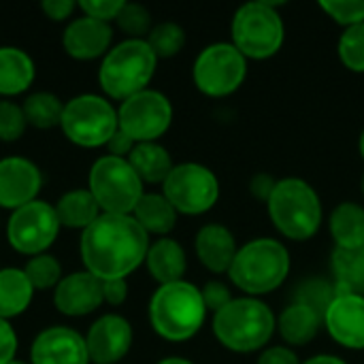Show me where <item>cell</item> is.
<instances>
[{"instance_id": "30", "label": "cell", "mask_w": 364, "mask_h": 364, "mask_svg": "<svg viewBox=\"0 0 364 364\" xmlns=\"http://www.w3.org/2000/svg\"><path fill=\"white\" fill-rule=\"evenodd\" d=\"M21 109H23L26 122L30 126H34L38 130H47V128L60 126L62 113H64V102L55 94L36 92L23 100Z\"/></svg>"}, {"instance_id": "13", "label": "cell", "mask_w": 364, "mask_h": 364, "mask_svg": "<svg viewBox=\"0 0 364 364\" xmlns=\"http://www.w3.org/2000/svg\"><path fill=\"white\" fill-rule=\"evenodd\" d=\"M60 220L55 207L32 200L15 209L6 224V239L11 247L26 256H41L51 247L60 232Z\"/></svg>"}, {"instance_id": "15", "label": "cell", "mask_w": 364, "mask_h": 364, "mask_svg": "<svg viewBox=\"0 0 364 364\" xmlns=\"http://www.w3.org/2000/svg\"><path fill=\"white\" fill-rule=\"evenodd\" d=\"M43 177L34 162L13 156L0 160V207L19 209L32 200L41 190Z\"/></svg>"}, {"instance_id": "46", "label": "cell", "mask_w": 364, "mask_h": 364, "mask_svg": "<svg viewBox=\"0 0 364 364\" xmlns=\"http://www.w3.org/2000/svg\"><path fill=\"white\" fill-rule=\"evenodd\" d=\"M303 364H348L346 360L337 358V356H331V354H320V356H314L309 358L307 363Z\"/></svg>"}, {"instance_id": "39", "label": "cell", "mask_w": 364, "mask_h": 364, "mask_svg": "<svg viewBox=\"0 0 364 364\" xmlns=\"http://www.w3.org/2000/svg\"><path fill=\"white\" fill-rule=\"evenodd\" d=\"M200 294H203V303H205L207 311H211L213 316L218 311H222L232 301L230 288L222 282H207L205 288L200 290Z\"/></svg>"}, {"instance_id": "7", "label": "cell", "mask_w": 364, "mask_h": 364, "mask_svg": "<svg viewBox=\"0 0 364 364\" xmlns=\"http://www.w3.org/2000/svg\"><path fill=\"white\" fill-rule=\"evenodd\" d=\"M232 45L245 60H269L286 41V26L273 2H247L232 17Z\"/></svg>"}, {"instance_id": "11", "label": "cell", "mask_w": 364, "mask_h": 364, "mask_svg": "<svg viewBox=\"0 0 364 364\" xmlns=\"http://www.w3.org/2000/svg\"><path fill=\"white\" fill-rule=\"evenodd\" d=\"M162 194L183 215H203L211 211L220 198V181L211 168L198 162L175 164L166 181L162 183Z\"/></svg>"}, {"instance_id": "16", "label": "cell", "mask_w": 364, "mask_h": 364, "mask_svg": "<svg viewBox=\"0 0 364 364\" xmlns=\"http://www.w3.org/2000/svg\"><path fill=\"white\" fill-rule=\"evenodd\" d=\"M328 335L348 350H364V296L337 294L324 314Z\"/></svg>"}, {"instance_id": "29", "label": "cell", "mask_w": 364, "mask_h": 364, "mask_svg": "<svg viewBox=\"0 0 364 364\" xmlns=\"http://www.w3.org/2000/svg\"><path fill=\"white\" fill-rule=\"evenodd\" d=\"M55 213L62 226L85 230L100 215V207L90 190H70L60 196Z\"/></svg>"}, {"instance_id": "24", "label": "cell", "mask_w": 364, "mask_h": 364, "mask_svg": "<svg viewBox=\"0 0 364 364\" xmlns=\"http://www.w3.org/2000/svg\"><path fill=\"white\" fill-rule=\"evenodd\" d=\"M128 162L143 183H164L175 166L171 154L158 143H136Z\"/></svg>"}, {"instance_id": "42", "label": "cell", "mask_w": 364, "mask_h": 364, "mask_svg": "<svg viewBox=\"0 0 364 364\" xmlns=\"http://www.w3.org/2000/svg\"><path fill=\"white\" fill-rule=\"evenodd\" d=\"M256 364H303L299 360L296 352L292 348H286V346H275V348H269L260 354L258 363Z\"/></svg>"}, {"instance_id": "21", "label": "cell", "mask_w": 364, "mask_h": 364, "mask_svg": "<svg viewBox=\"0 0 364 364\" xmlns=\"http://www.w3.org/2000/svg\"><path fill=\"white\" fill-rule=\"evenodd\" d=\"M145 264H147L149 275L160 286L183 282V275L188 269L186 252L175 239H158L156 243H151Z\"/></svg>"}, {"instance_id": "25", "label": "cell", "mask_w": 364, "mask_h": 364, "mask_svg": "<svg viewBox=\"0 0 364 364\" xmlns=\"http://www.w3.org/2000/svg\"><path fill=\"white\" fill-rule=\"evenodd\" d=\"M132 218L147 235L164 237L177 226V211L164 194H143L136 203Z\"/></svg>"}, {"instance_id": "14", "label": "cell", "mask_w": 364, "mask_h": 364, "mask_svg": "<svg viewBox=\"0 0 364 364\" xmlns=\"http://www.w3.org/2000/svg\"><path fill=\"white\" fill-rule=\"evenodd\" d=\"M85 346L90 363L117 364L132 348V326L126 318L107 314L92 324Z\"/></svg>"}, {"instance_id": "6", "label": "cell", "mask_w": 364, "mask_h": 364, "mask_svg": "<svg viewBox=\"0 0 364 364\" xmlns=\"http://www.w3.org/2000/svg\"><path fill=\"white\" fill-rule=\"evenodd\" d=\"M158 58L145 38H126L109 49L100 64V85L107 96L115 100H128L130 96L147 90L154 79Z\"/></svg>"}, {"instance_id": "44", "label": "cell", "mask_w": 364, "mask_h": 364, "mask_svg": "<svg viewBox=\"0 0 364 364\" xmlns=\"http://www.w3.org/2000/svg\"><path fill=\"white\" fill-rule=\"evenodd\" d=\"M77 6H79V2H75V0H43V4H41L43 13L53 21H62V19L70 17Z\"/></svg>"}, {"instance_id": "48", "label": "cell", "mask_w": 364, "mask_h": 364, "mask_svg": "<svg viewBox=\"0 0 364 364\" xmlns=\"http://www.w3.org/2000/svg\"><path fill=\"white\" fill-rule=\"evenodd\" d=\"M358 151H360V156H363L364 160V130L360 132V139H358Z\"/></svg>"}, {"instance_id": "36", "label": "cell", "mask_w": 364, "mask_h": 364, "mask_svg": "<svg viewBox=\"0 0 364 364\" xmlns=\"http://www.w3.org/2000/svg\"><path fill=\"white\" fill-rule=\"evenodd\" d=\"M320 9L343 28L364 23V0H324Z\"/></svg>"}, {"instance_id": "18", "label": "cell", "mask_w": 364, "mask_h": 364, "mask_svg": "<svg viewBox=\"0 0 364 364\" xmlns=\"http://www.w3.org/2000/svg\"><path fill=\"white\" fill-rule=\"evenodd\" d=\"M102 301V282L92 273H73L64 277L53 292V305L60 314L79 318L96 311Z\"/></svg>"}, {"instance_id": "17", "label": "cell", "mask_w": 364, "mask_h": 364, "mask_svg": "<svg viewBox=\"0 0 364 364\" xmlns=\"http://www.w3.org/2000/svg\"><path fill=\"white\" fill-rule=\"evenodd\" d=\"M32 364H90L85 339L64 326L43 331L30 350Z\"/></svg>"}, {"instance_id": "49", "label": "cell", "mask_w": 364, "mask_h": 364, "mask_svg": "<svg viewBox=\"0 0 364 364\" xmlns=\"http://www.w3.org/2000/svg\"><path fill=\"white\" fill-rule=\"evenodd\" d=\"M9 364H26V363H19V360H11Z\"/></svg>"}, {"instance_id": "50", "label": "cell", "mask_w": 364, "mask_h": 364, "mask_svg": "<svg viewBox=\"0 0 364 364\" xmlns=\"http://www.w3.org/2000/svg\"><path fill=\"white\" fill-rule=\"evenodd\" d=\"M360 186H363V196H364V175H363V183H360Z\"/></svg>"}, {"instance_id": "27", "label": "cell", "mask_w": 364, "mask_h": 364, "mask_svg": "<svg viewBox=\"0 0 364 364\" xmlns=\"http://www.w3.org/2000/svg\"><path fill=\"white\" fill-rule=\"evenodd\" d=\"M331 235L335 247L354 250L364 245V207L358 203H341L331 213Z\"/></svg>"}, {"instance_id": "19", "label": "cell", "mask_w": 364, "mask_h": 364, "mask_svg": "<svg viewBox=\"0 0 364 364\" xmlns=\"http://www.w3.org/2000/svg\"><path fill=\"white\" fill-rule=\"evenodd\" d=\"M111 38L113 30L109 23L92 17H79L66 26L62 45L66 53L75 60H96L109 53Z\"/></svg>"}, {"instance_id": "2", "label": "cell", "mask_w": 364, "mask_h": 364, "mask_svg": "<svg viewBox=\"0 0 364 364\" xmlns=\"http://www.w3.org/2000/svg\"><path fill=\"white\" fill-rule=\"evenodd\" d=\"M277 331V318L267 303L254 296L232 299L213 316V335L230 352L252 354L262 350Z\"/></svg>"}, {"instance_id": "5", "label": "cell", "mask_w": 364, "mask_h": 364, "mask_svg": "<svg viewBox=\"0 0 364 364\" xmlns=\"http://www.w3.org/2000/svg\"><path fill=\"white\" fill-rule=\"evenodd\" d=\"M273 226L292 241H309L322 224V200L311 183L299 177L277 181L267 203Z\"/></svg>"}, {"instance_id": "1", "label": "cell", "mask_w": 364, "mask_h": 364, "mask_svg": "<svg viewBox=\"0 0 364 364\" xmlns=\"http://www.w3.org/2000/svg\"><path fill=\"white\" fill-rule=\"evenodd\" d=\"M81 260L85 271L105 279H126L139 269L149 252V235L132 215L100 213L83 230Z\"/></svg>"}, {"instance_id": "31", "label": "cell", "mask_w": 364, "mask_h": 364, "mask_svg": "<svg viewBox=\"0 0 364 364\" xmlns=\"http://www.w3.org/2000/svg\"><path fill=\"white\" fill-rule=\"evenodd\" d=\"M145 41H147V45L151 47V51L156 53L158 60H166V58L177 55L183 49L186 32L175 21H162V23L151 28V32L147 34Z\"/></svg>"}, {"instance_id": "8", "label": "cell", "mask_w": 364, "mask_h": 364, "mask_svg": "<svg viewBox=\"0 0 364 364\" xmlns=\"http://www.w3.org/2000/svg\"><path fill=\"white\" fill-rule=\"evenodd\" d=\"M90 192L102 213L115 215H132L136 203L145 194L143 181L130 162L115 156H102L92 164Z\"/></svg>"}, {"instance_id": "47", "label": "cell", "mask_w": 364, "mask_h": 364, "mask_svg": "<svg viewBox=\"0 0 364 364\" xmlns=\"http://www.w3.org/2000/svg\"><path fill=\"white\" fill-rule=\"evenodd\" d=\"M158 364H194V363H190V360H186V358H164V360H160Z\"/></svg>"}, {"instance_id": "20", "label": "cell", "mask_w": 364, "mask_h": 364, "mask_svg": "<svg viewBox=\"0 0 364 364\" xmlns=\"http://www.w3.org/2000/svg\"><path fill=\"white\" fill-rule=\"evenodd\" d=\"M194 247L200 264L211 273H228L239 252L235 235L222 224L203 226L196 235Z\"/></svg>"}, {"instance_id": "12", "label": "cell", "mask_w": 364, "mask_h": 364, "mask_svg": "<svg viewBox=\"0 0 364 364\" xmlns=\"http://www.w3.org/2000/svg\"><path fill=\"white\" fill-rule=\"evenodd\" d=\"M173 122L171 100L156 92L143 90L122 102L117 111V126L134 143H156Z\"/></svg>"}, {"instance_id": "34", "label": "cell", "mask_w": 364, "mask_h": 364, "mask_svg": "<svg viewBox=\"0 0 364 364\" xmlns=\"http://www.w3.org/2000/svg\"><path fill=\"white\" fill-rule=\"evenodd\" d=\"M337 53L348 70L364 73V23L343 30L339 36Z\"/></svg>"}, {"instance_id": "28", "label": "cell", "mask_w": 364, "mask_h": 364, "mask_svg": "<svg viewBox=\"0 0 364 364\" xmlns=\"http://www.w3.org/2000/svg\"><path fill=\"white\" fill-rule=\"evenodd\" d=\"M34 288L28 282L26 273L19 269L0 271V318L11 320L21 316L32 303Z\"/></svg>"}, {"instance_id": "45", "label": "cell", "mask_w": 364, "mask_h": 364, "mask_svg": "<svg viewBox=\"0 0 364 364\" xmlns=\"http://www.w3.org/2000/svg\"><path fill=\"white\" fill-rule=\"evenodd\" d=\"M134 141L126 134V132H122L119 128H117V132L109 139V143H107V149H109V156H115V158H126L128 160V156L132 154V149H134Z\"/></svg>"}, {"instance_id": "4", "label": "cell", "mask_w": 364, "mask_h": 364, "mask_svg": "<svg viewBox=\"0 0 364 364\" xmlns=\"http://www.w3.org/2000/svg\"><path fill=\"white\" fill-rule=\"evenodd\" d=\"M290 273V254L275 239H254L239 247L228 271L230 282L247 296H264L277 290Z\"/></svg>"}, {"instance_id": "40", "label": "cell", "mask_w": 364, "mask_h": 364, "mask_svg": "<svg viewBox=\"0 0 364 364\" xmlns=\"http://www.w3.org/2000/svg\"><path fill=\"white\" fill-rule=\"evenodd\" d=\"M15 352H17V335L13 326L0 318V364L15 360Z\"/></svg>"}, {"instance_id": "41", "label": "cell", "mask_w": 364, "mask_h": 364, "mask_svg": "<svg viewBox=\"0 0 364 364\" xmlns=\"http://www.w3.org/2000/svg\"><path fill=\"white\" fill-rule=\"evenodd\" d=\"M128 299V284L126 279H105L102 282V301L113 305V307H119L124 305Z\"/></svg>"}, {"instance_id": "23", "label": "cell", "mask_w": 364, "mask_h": 364, "mask_svg": "<svg viewBox=\"0 0 364 364\" xmlns=\"http://www.w3.org/2000/svg\"><path fill=\"white\" fill-rule=\"evenodd\" d=\"M34 81L32 58L17 47H0V96L26 92Z\"/></svg>"}, {"instance_id": "35", "label": "cell", "mask_w": 364, "mask_h": 364, "mask_svg": "<svg viewBox=\"0 0 364 364\" xmlns=\"http://www.w3.org/2000/svg\"><path fill=\"white\" fill-rule=\"evenodd\" d=\"M115 21L119 26V30L126 32L130 38H143L145 34L151 32V13L143 4L124 2Z\"/></svg>"}, {"instance_id": "37", "label": "cell", "mask_w": 364, "mask_h": 364, "mask_svg": "<svg viewBox=\"0 0 364 364\" xmlns=\"http://www.w3.org/2000/svg\"><path fill=\"white\" fill-rule=\"evenodd\" d=\"M26 115L23 109L11 100H0V141L13 143L26 132Z\"/></svg>"}, {"instance_id": "10", "label": "cell", "mask_w": 364, "mask_h": 364, "mask_svg": "<svg viewBox=\"0 0 364 364\" xmlns=\"http://www.w3.org/2000/svg\"><path fill=\"white\" fill-rule=\"evenodd\" d=\"M194 85L209 98L235 94L247 77V60L232 43H213L205 47L192 68Z\"/></svg>"}, {"instance_id": "9", "label": "cell", "mask_w": 364, "mask_h": 364, "mask_svg": "<svg viewBox=\"0 0 364 364\" xmlns=\"http://www.w3.org/2000/svg\"><path fill=\"white\" fill-rule=\"evenodd\" d=\"M62 132L79 147H100L117 132V111L107 98L96 94L75 96L64 105Z\"/></svg>"}, {"instance_id": "26", "label": "cell", "mask_w": 364, "mask_h": 364, "mask_svg": "<svg viewBox=\"0 0 364 364\" xmlns=\"http://www.w3.org/2000/svg\"><path fill=\"white\" fill-rule=\"evenodd\" d=\"M331 267H333L337 294L364 296V245L354 250L335 247Z\"/></svg>"}, {"instance_id": "33", "label": "cell", "mask_w": 364, "mask_h": 364, "mask_svg": "<svg viewBox=\"0 0 364 364\" xmlns=\"http://www.w3.org/2000/svg\"><path fill=\"white\" fill-rule=\"evenodd\" d=\"M23 273H26V277H28V282L32 284L34 290H49V288H55L62 282V267L49 254L32 256L28 260Z\"/></svg>"}, {"instance_id": "32", "label": "cell", "mask_w": 364, "mask_h": 364, "mask_svg": "<svg viewBox=\"0 0 364 364\" xmlns=\"http://www.w3.org/2000/svg\"><path fill=\"white\" fill-rule=\"evenodd\" d=\"M337 299V288H335V282H326V279H307L299 292H296V301L294 303H301L305 307H309L311 311H316L322 322H324V314L326 309L331 307V303Z\"/></svg>"}, {"instance_id": "22", "label": "cell", "mask_w": 364, "mask_h": 364, "mask_svg": "<svg viewBox=\"0 0 364 364\" xmlns=\"http://www.w3.org/2000/svg\"><path fill=\"white\" fill-rule=\"evenodd\" d=\"M322 324L324 322L316 311H311L301 303H292L282 311L277 320V331L282 339L288 343V348H301L314 341Z\"/></svg>"}, {"instance_id": "43", "label": "cell", "mask_w": 364, "mask_h": 364, "mask_svg": "<svg viewBox=\"0 0 364 364\" xmlns=\"http://www.w3.org/2000/svg\"><path fill=\"white\" fill-rule=\"evenodd\" d=\"M275 186H277V181L273 179V175H269V173H258V175H254L252 181H250V192H252V196H254L256 200L269 203V198H271L273 192H275Z\"/></svg>"}, {"instance_id": "38", "label": "cell", "mask_w": 364, "mask_h": 364, "mask_svg": "<svg viewBox=\"0 0 364 364\" xmlns=\"http://www.w3.org/2000/svg\"><path fill=\"white\" fill-rule=\"evenodd\" d=\"M122 6H124V0H81L79 2V9L83 11L85 17L105 21V23H109L111 19H117Z\"/></svg>"}, {"instance_id": "3", "label": "cell", "mask_w": 364, "mask_h": 364, "mask_svg": "<svg viewBox=\"0 0 364 364\" xmlns=\"http://www.w3.org/2000/svg\"><path fill=\"white\" fill-rule=\"evenodd\" d=\"M207 314L200 288L186 279L160 286L149 301V322L154 331L173 343L192 339L203 328Z\"/></svg>"}]
</instances>
